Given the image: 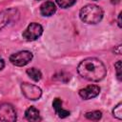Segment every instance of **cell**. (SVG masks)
Instances as JSON below:
<instances>
[{"label": "cell", "mask_w": 122, "mask_h": 122, "mask_svg": "<svg viewBox=\"0 0 122 122\" xmlns=\"http://www.w3.org/2000/svg\"><path fill=\"white\" fill-rule=\"evenodd\" d=\"M77 71L81 77L93 82L102 80L107 74L105 65L94 57H89L81 61L77 67Z\"/></svg>", "instance_id": "6da1fadb"}, {"label": "cell", "mask_w": 122, "mask_h": 122, "mask_svg": "<svg viewBox=\"0 0 122 122\" xmlns=\"http://www.w3.org/2000/svg\"><path fill=\"white\" fill-rule=\"evenodd\" d=\"M80 19L87 24H97L103 18V10L99 6L89 4L84 6L79 12Z\"/></svg>", "instance_id": "7a4b0ae2"}, {"label": "cell", "mask_w": 122, "mask_h": 122, "mask_svg": "<svg viewBox=\"0 0 122 122\" xmlns=\"http://www.w3.org/2000/svg\"><path fill=\"white\" fill-rule=\"evenodd\" d=\"M33 55L30 51H20L18 52H15L10 56V61L12 65L17 66V67H23L29 64Z\"/></svg>", "instance_id": "3957f363"}, {"label": "cell", "mask_w": 122, "mask_h": 122, "mask_svg": "<svg viewBox=\"0 0 122 122\" xmlns=\"http://www.w3.org/2000/svg\"><path fill=\"white\" fill-rule=\"evenodd\" d=\"M21 91L26 98L33 101L39 99L42 95V91L38 86L27 82L21 84Z\"/></svg>", "instance_id": "277c9868"}, {"label": "cell", "mask_w": 122, "mask_h": 122, "mask_svg": "<svg viewBox=\"0 0 122 122\" xmlns=\"http://www.w3.org/2000/svg\"><path fill=\"white\" fill-rule=\"evenodd\" d=\"M43 32V28L40 24L38 23H30L27 29L23 31L22 33V36L23 38H25L26 40H29V41H33V40H36L38 37L41 36Z\"/></svg>", "instance_id": "5b68a950"}, {"label": "cell", "mask_w": 122, "mask_h": 122, "mask_svg": "<svg viewBox=\"0 0 122 122\" xmlns=\"http://www.w3.org/2000/svg\"><path fill=\"white\" fill-rule=\"evenodd\" d=\"M0 120L13 122L16 120V111L12 105L4 103L0 105Z\"/></svg>", "instance_id": "8992f818"}, {"label": "cell", "mask_w": 122, "mask_h": 122, "mask_svg": "<svg viewBox=\"0 0 122 122\" xmlns=\"http://www.w3.org/2000/svg\"><path fill=\"white\" fill-rule=\"evenodd\" d=\"M100 93V88L97 85H89L79 91V95L85 100H89L96 97Z\"/></svg>", "instance_id": "52a82bcc"}, {"label": "cell", "mask_w": 122, "mask_h": 122, "mask_svg": "<svg viewBox=\"0 0 122 122\" xmlns=\"http://www.w3.org/2000/svg\"><path fill=\"white\" fill-rule=\"evenodd\" d=\"M15 13H16V10H14V9L6 10L0 12V30L12 20Z\"/></svg>", "instance_id": "ba28073f"}, {"label": "cell", "mask_w": 122, "mask_h": 122, "mask_svg": "<svg viewBox=\"0 0 122 122\" xmlns=\"http://www.w3.org/2000/svg\"><path fill=\"white\" fill-rule=\"evenodd\" d=\"M55 11L56 6L51 1H46L40 7V12L43 16H51Z\"/></svg>", "instance_id": "9c48e42d"}, {"label": "cell", "mask_w": 122, "mask_h": 122, "mask_svg": "<svg viewBox=\"0 0 122 122\" xmlns=\"http://www.w3.org/2000/svg\"><path fill=\"white\" fill-rule=\"evenodd\" d=\"M52 107L56 112V114L60 117V118H65L67 116L70 115V112L67 110H64L62 108V101L60 98H55L52 102Z\"/></svg>", "instance_id": "30bf717a"}, {"label": "cell", "mask_w": 122, "mask_h": 122, "mask_svg": "<svg viewBox=\"0 0 122 122\" xmlns=\"http://www.w3.org/2000/svg\"><path fill=\"white\" fill-rule=\"evenodd\" d=\"M25 117L27 120L30 121V122H37L41 120L40 114H39V111L34 108V107H30L26 110L25 112Z\"/></svg>", "instance_id": "8fae6325"}, {"label": "cell", "mask_w": 122, "mask_h": 122, "mask_svg": "<svg viewBox=\"0 0 122 122\" xmlns=\"http://www.w3.org/2000/svg\"><path fill=\"white\" fill-rule=\"evenodd\" d=\"M27 74L33 80V81H39L42 77V73L39 70L35 69V68H30L27 70Z\"/></svg>", "instance_id": "7c38bea8"}, {"label": "cell", "mask_w": 122, "mask_h": 122, "mask_svg": "<svg viewBox=\"0 0 122 122\" xmlns=\"http://www.w3.org/2000/svg\"><path fill=\"white\" fill-rule=\"evenodd\" d=\"M85 117L90 119V120H99L102 117V112L100 111H92V112H88L85 113Z\"/></svg>", "instance_id": "4fadbf2b"}, {"label": "cell", "mask_w": 122, "mask_h": 122, "mask_svg": "<svg viewBox=\"0 0 122 122\" xmlns=\"http://www.w3.org/2000/svg\"><path fill=\"white\" fill-rule=\"evenodd\" d=\"M57 5L63 9H67L69 7H71L75 2L76 0H55Z\"/></svg>", "instance_id": "5bb4252c"}, {"label": "cell", "mask_w": 122, "mask_h": 122, "mask_svg": "<svg viewBox=\"0 0 122 122\" xmlns=\"http://www.w3.org/2000/svg\"><path fill=\"white\" fill-rule=\"evenodd\" d=\"M112 114L117 119H119V120L122 119V103H118L114 107V109L112 110Z\"/></svg>", "instance_id": "9a60e30c"}, {"label": "cell", "mask_w": 122, "mask_h": 122, "mask_svg": "<svg viewBox=\"0 0 122 122\" xmlns=\"http://www.w3.org/2000/svg\"><path fill=\"white\" fill-rule=\"evenodd\" d=\"M114 68L116 70V76H117V79L120 81L121 80V61H117L115 64H114Z\"/></svg>", "instance_id": "2e32d148"}, {"label": "cell", "mask_w": 122, "mask_h": 122, "mask_svg": "<svg viewBox=\"0 0 122 122\" xmlns=\"http://www.w3.org/2000/svg\"><path fill=\"white\" fill-rule=\"evenodd\" d=\"M5 67V61H4V59L3 58H1L0 57V71L1 70H3V68Z\"/></svg>", "instance_id": "e0dca14e"}, {"label": "cell", "mask_w": 122, "mask_h": 122, "mask_svg": "<svg viewBox=\"0 0 122 122\" xmlns=\"http://www.w3.org/2000/svg\"><path fill=\"white\" fill-rule=\"evenodd\" d=\"M118 26H119V28H121V12L118 15Z\"/></svg>", "instance_id": "ac0fdd59"}, {"label": "cell", "mask_w": 122, "mask_h": 122, "mask_svg": "<svg viewBox=\"0 0 122 122\" xmlns=\"http://www.w3.org/2000/svg\"><path fill=\"white\" fill-rule=\"evenodd\" d=\"M94 1H97V0H94Z\"/></svg>", "instance_id": "d6986e66"}]
</instances>
